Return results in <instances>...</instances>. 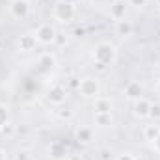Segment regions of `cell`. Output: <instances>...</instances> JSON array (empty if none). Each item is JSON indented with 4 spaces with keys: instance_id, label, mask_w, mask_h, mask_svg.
Returning a JSON list of instances; mask_svg holds the SVG:
<instances>
[{
    "instance_id": "obj_1",
    "label": "cell",
    "mask_w": 160,
    "mask_h": 160,
    "mask_svg": "<svg viewBox=\"0 0 160 160\" xmlns=\"http://www.w3.org/2000/svg\"><path fill=\"white\" fill-rule=\"evenodd\" d=\"M93 56H95V60L99 62V67H104V65H108V63H112V62L116 60V50H114L112 45L101 43V45L95 47Z\"/></svg>"
},
{
    "instance_id": "obj_2",
    "label": "cell",
    "mask_w": 160,
    "mask_h": 160,
    "mask_svg": "<svg viewBox=\"0 0 160 160\" xmlns=\"http://www.w3.org/2000/svg\"><path fill=\"white\" fill-rule=\"evenodd\" d=\"M9 13L15 19H24L30 13V2L28 0H11L9 4Z\"/></svg>"
},
{
    "instance_id": "obj_3",
    "label": "cell",
    "mask_w": 160,
    "mask_h": 160,
    "mask_svg": "<svg viewBox=\"0 0 160 160\" xmlns=\"http://www.w3.org/2000/svg\"><path fill=\"white\" fill-rule=\"evenodd\" d=\"M56 38V30L48 24V22H45V24H41L39 28L36 30V41H39V43H52Z\"/></svg>"
},
{
    "instance_id": "obj_4",
    "label": "cell",
    "mask_w": 160,
    "mask_h": 160,
    "mask_svg": "<svg viewBox=\"0 0 160 160\" xmlns=\"http://www.w3.org/2000/svg\"><path fill=\"white\" fill-rule=\"evenodd\" d=\"M54 15L60 19V21H71L73 15H75V8L69 4V2H58L54 6Z\"/></svg>"
},
{
    "instance_id": "obj_5",
    "label": "cell",
    "mask_w": 160,
    "mask_h": 160,
    "mask_svg": "<svg viewBox=\"0 0 160 160\" xmlns=\"http://www.w3.org/2000/svg\"><path fill=\"white\" fill-rule=\"evenodd\" d=\"M78 89H80V93L86 95V97H95L99 93V84H97V80H93V78H84L78 84Z\"/></svg>"
},
{
    "instance_id": "obj_6",
    "label": "cell",
    "mask_w": 160,
    "mask_h": 160,
    "mask_svg": "<svg viewBox=\"0 0 160 160\" xmlns=\"http://www.w3.org/2000/svg\"><path fill=\"white\" fill-rule=\"evenodd\" d=\"M149 112H151V102L145 99H138V102L134 106V114L140 118H145V116H149Z\"/></svg>"
},
{
    "instance_id": "obj_7",
    "label": "cell",
    "mask_w": 160,
    "mask_h": 160,
    "mask_svg": "<svg viewBox=\"0 0 160 160\" xmlns=\"http://www.w3.org/2000/svg\"><path fill=\"white\" fill-rule=\"evenodd\" d=\"M110 110H112V102L108 99L95 97V112L97 114H110Z\"/></svg>"
},
{
    "instance_id": "obj_8",
    "label": "cell",
    "mask_w": 160,
    "mask_h": 160,
    "mask_svg": "<svg viewBox=\"0 0 160 160\" xmlns=\"http://www.w3.org/2000/svg\"><path fill=\"white\" fill-rule=\"evenodd\" d=\"M110 13H112V17H114L116 21L125 19V2H123V0H116V2L112 4V8H110Z\"/></svg>"
},
{
    "instance_id": "obj_9",
    "label": "cell",
    "mask_w": 160,
    "mask_h": 160,
    "mask_svg": "<svg viewBox=\"0 0 160 160\" xmlns=\"http://www.w3.org/2000/svg\"><path fill=\"white\" fill-rule=\"evenodd\" d=\"M19 47H21V50H24V52L32 50V48L36 47V36H30V34L21 36V39H19Z\"/></svg>"
},
{
    "instance_id": "obj_10",
    "label": "cell",
    "mask_w": 160,
    "mask_h": 160,
    "mask_svg": "<svg viewBox=\"0 0 160 160\" xmlns=\"http://www.w3.org/2000/svg\"><path fill=\"white\" fill-rule=\"evenodd\" d=\"M48 99H50V102H54V104H62V102L65 101V91H63L60 86H56V88H52V89H50Z\"/></svg>"
},
{
    "instance_id": "obj_11",
    "label": "cell",
    "mask_w": 160,
    "mask_h": 160,
    "mask_svg": "<svg viewBox=\"0 0 160 160\" xmlns=\"http://www.w3.org/2000/svg\"><path fill=\"white\" fill-rule=\"evenodd\" d=\"M116 32L119 34V36H130V32H132V24L128 22V21H125V19H121L118 21V24H116Z\"/></svg>"
},
{
    "instance_id": "obj_12",
    "label": "cell",
    "mask_w": 160,
    "mask_h": 160,
    "mask_svg": "<svg viewBox=\"0 0 160 160\" xmlns=\"http://www.w3.org/2000/svg\"><path fill=\"white\" fill-rule=\"evenodd\" d=\"M143 136H145V140H149V142H155V140L160 136L158 125H147V127H145V130H143Z\"/></svg>"
},
{
    "instance_id": "obj_13",
    "label": "cell",
    "mask_w": 160,
    "mask_h": 160,
    "mask_svg": "<svg viewBox=\"0 0 160 160\" xmlns=\"http://www.w3.org/2000/svg\"><path fill=\"white\" fill-rule=\"evenodd\" d=\"M127 95L128 97H136V99H140V93H142V86L138 84V82H130L128 86H127Z\"/></svg>"
},
{
    "instance_id": "obj_14",
    "label": "cell",
    "mask_w": 160,
    "mask_h": 160,
    "mask_svg": "<svg viewBox=\"0 0 160 160\" xmlns=\"http://www.w3.org/2000/svg\"><path fill=\"white\" fill-rule=\"evenodd\" d=\"M77 138H78V142H84V143L91 142V128H88V127H80L78 130H77Z\"/></svg>"
},
{
    "instance_id": "obj_15",
    "label": "cell",
    "mask_w": 160,
    "mask_h": 160,
    "mask_svg": "<svg viewBox=\"0 0 160 160\" xmlns=\"http://www.w3.org/2000/svg\"><path fill=\"white\" fill-rule=\"evenodd\" d=\"M95 121H97L99 125H108V123L112 121V116H110V114H97V116H95Z\"/></svg>"
},
{
    "instance_id": "obj_16",
    "label": "cell",
    "mask_w": 160,
    "mask_h": 160,
    "mask_svg": "<svg viewBox=\"0 0 160 160\" xmlns=\"http://www.w3.org/2000/svg\"><path fill=\"white\" fill-rule=\"evenodd\" d=\"M6 121H8V112H6L4 106H0V127H4Z\"/></svg>"
},
{
    "instance_id": "obj_17",
    "label": "cell",
    "mask_w": 160,
    "mask_h": 160,
    "mask_svg": "<svg viewBox=\"0 0 160 160\" xmlns=\"http://www.w3.org/2000/svg\"><path fill=\"white\" fill-rule=\"evenodd\" d=\"M128 4L130 6H136V8H142V6L147 4V0H128Z\"/></svg>"
},
{
    "instance_id": "obj_18",
    "label": "cell",
    "mask_w": 160,
    "mask_h": 160,
    "mask_svg": "<svg viewBox=\"0 0 160 160\" xmlns=\"http://www.w3.org/2000/svg\"><path fill=\"white\" fill-rule=\"evenodd\" d=\"M118 160H134V157H132V155H127V153H125V155H119V157H118Z\"/></svg>"
},
{
    "instance_id": "obj_19",
    "label": "cell",
    "mask_w": 160,
    "mask_h": 160,
    "mask_svg": "<svg viewBox=\"0 0 160 160\" xmlns=\"http://www.w3.org/2000/svg\"><path fill=\"white\" fill-rule=\"evenodd\" d=\"M153 145H155V149H157V151H160V136L155 140V142H153Z\"/></svg>"
},
{
    "instance_id": "obj_20",
    "label": "cell",
    "mask_w": 160,
    "mask_h": 160,
    "mask_svg": "<svg viewBox=\"0 0 160 160\" xmlns=\"http://www.w3.org/2000/svg\"><path fill=\"white\" fill-rule=\"evenodd\" d=\"M65 160H84L82 157H78V155H71V157H67Z\"/></svg>"
},
{
    "instance_id": "obj_21",
    "label": "cell",
    "mask_w": 160,
    "mask_h": 160,
    "mask_svg": "<svg viewBox=\"0 0 160 160\" xmlns=\"http://www.w3.org/2000/svg\"><path fill=\"white\" fill-rule=\"evenodd\" d=\"M155 89H157V93H158V95H160V80H158V82H157V86H155Z\"/></svg>"
},
{
    "instance_id": "obj_22",
    "label": "cell",
    "mask_w": 160,
    "mask_h": 160,
    "mask_svg": "<svg viewBox=\"0 0 160 160\" xmlns=\"http://www.w3.org/2000/svg\"><path fill=\"white\" fill-rule=\"evenodd\" d=\"M0 160H6V153H4L2 149H0Z\"/></svg>"
},
{
    "instance_id": "obj_23",
    "label": "cell",
    "mask_w": 160,
    "mask_h": 160,
    "mask_svg": "<svg viewBox=\"0 0 160 160\" xmlns=\"http://www.w3.org/2000/svg\"><path fill=\"white\" fill-rule=\"evenodd\" d=\"M157 4H158V8H160V0H157Z\"/></svg>"
},
{
    "instance_id": "obj_24",
    "label": "cell",
    "mask_w": 160,
    "mask_h": 160,
    "mask_svg": "<svg viewBox=\"0 0 160 160\" xmlns=\"http://www.w3.org/2000/svg\"><path fill=\"white\" fill-rule=\"evenodd\" d=\"M134 160H145V158H134Z\"/></svg>"
}]
</instances>
